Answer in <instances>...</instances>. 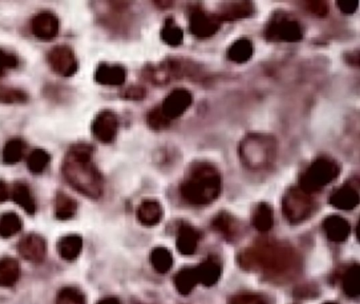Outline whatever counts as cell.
Instances as JSON below:
<instances>
[{"label":"cell","instance_id":"obj_1","mask_svg":"<svg viewBox=\"0 0 360 304\" xmlns=\"http://www.w3.org/2000/svg\"><path fill=\"white\" fill-rule=\"evenodd\" d=\"M239 263L245 271H261L275 279H288L299 271L300 258L288 244L261 241L241 253Z\"/></svg>","mask_w":360,"mask_h":304},{"label":"cell","instance_id":"obj_2","mask_svg":"<svg viewBox=\"0 0 360 304\" xmlns=\"http://www.w3.org/2000/svg\"><path fill=\"white\" fill-rule=\"evenodd\" d=\"M61 173L75 191L90 199H100L104 193V179L93 162V147L87 143L73 145L63 159Z\"/></svg>","mask_w":360,"mask_h":304},{"label":"cell","instance_id":"obj_3","mask_svg":"<svg viewBox=\"0 0 360 304\" xmlns=\"http://www.w3.org/2000/svg\"><path fill=\"white\" fill-rule=\"evenodd\" d=\"M222 191V177L216 166L196 162L188 169L180 186L182 198L192 205H208L218 199Z\"/></svg>","mask_w":360,"mask_h":304},{"label":"cell","instance_id":"obj_4","mask_svg":"<svg viewBox=\"0 0 360 304\" xmlns=\"http://www.w3.org/2000/svg\"><path fill=\"white\" fill-rule=\"evenodd\" d=\"M277 154V140L271 134H251L239 145L241 163L249 170L269 169L275 163Z\"/></svg>","mask_w":360,"mask_h":304},{"label":"cell","instance_id":"obj_5","mask_svg":"<svg viewBox=\"0 0 360 304\" xmlns=\"http://www.w3.org/2000/svg\"><path fill=\"white\" fill-rule=\"evenodd\" d=\"M341 173L338 164L332 159L319 158L302 173L299 187L308 193H317L336 179Z\"/></svg>","mask_w":360,"mask_h":304},{"label":"cell","instance_id":"obj_6","mask_svg":"<svg viewBox=\"0 0 360 304\" xmlns=\"http://www.w3.org/2000/svg\"><path fill=\"white\" fill-rule=\"evenodd\" d=\"M315 202L310 193L300 187H292L282 200L284 217L292 224H299L311 217L314 211Z\"/></svg>","mask_w":360,"mask_h":304},{"label":"cell","instance_id":"obj_7","mask_svg":"<svg viewBox=\"0 0 360 304\" xmlns=\"http://www.w3.org/2000/svg\"><path fill=\"white\" fill-rule=\"evenodd\" d=\"M47 61L51 69L61 77H72L79 69V63L72 49L63 45L51 49L47 55Z\"/></svg>","mask_w":360,"mask_h":304},{"label":"cell","instance_id":"obj_8","mask_svg":"<svg viewBox=\"0 0 360 304\" xmlns=\"http://www.w3.org/2000/svg\"><path fill=\"white\" fill-rule=\"evenodd\" d=\"M267 38L286 42H299L304 38L299 22L288 17H276L267 26Z\"/></svg>","mask_w":360,"mask_h":304},{"label":"cell","instance_id":"obj_9","mask_svg":"<svg viewBox=\"0 0 360 304\" xmlns=\"http://www.w3.org/2000/svg\"><path fill=\"white\" fill-rule=\"evenodd\" d=\"M221 22L218 14L208 13L203 10H194L190 16L189 29L194 36L208 38L220 30Z\"/></svg>","mask_w":360,"mask_h":304},{"label":"cell","instance_id":"obj_10","mask_svg":"<svg viewBox=\"0 0 360 304\" xmlns=\"http://www.w3.org/2000/svg\"><path fill=\"white\" fill-rule=\"evenodd\" d=\"M191 104V93L183 88H178L167 95L159 107L164 115L171 120L183 115Z\"/></svg>","mask_w":360,"mask_h":304},{"label":"cell","instance_id":"obj_11","mask_svg":"<svg viewBox=\"0 0 360 304\" xmlns=\"http://www.w3.org/2000/svg\"><path fill=\"white\" fill-rule=\"evenodd\" d=\"M118 130V118L111 110H103L97 113L92 123V134L100 142L111 143Z\"/></svg>","mask_w":360,"mask_h":304},{"label":"cell","instance_id":"obj_12","mask_svg":"<svg viewBox=\"0 0 360 304\" xmlns=\"http://www.w3.org/2000/svg\"><path fill=\"white\" fill-rule=\"evenodd\" d=\"M59 26L58 17L50 11L40 12L31 20L32 33L42 40H51L56 38Z\"/></svg>","mask_w":360,"mask_h":304},{"label":"cell","instance_id":"obj_13","mask_svg":"<svg viewBox=\"0 0 360 304\" xmlns=\"http://www.w3.org/2000/svg\"><path fill=\"white\" fill-rule=\"evenodd\" d=\"M18 252L24 260L40 263L47 255L46 240L38 234H29L18 243Z\"/></svg>","mask_w":360,"mask_h":304},{"label":"cell","instance_id":"obj_14","mask_svg":"<svg viewBox=\"0 0 360 304\" xmlns=\"http://www.w3.org/2000/svg\"><path fill=\"white\" fill-rule=\"evenodd\" d=\"M323 230L329 240L343 243L351 234V226L347 220L341 216H330L323 221Z\"/></svg>","mask_w":360,"mask_h":304},{"label":"cell","instance_id":"obj_15","mask_svg":"<svg viewBox=\"0 0 360 304\" xmlns=\"http://www.w3.org/2000/svg\"><path fill=\"white\" fill-rule=\"evenodd\" d=\"M96 83L104 86H120L126 81V70L120 65L101 64L96 69Z\"/></svg>","mask_w":360,"mask_h":304},{"label":"cell","instance_id":"obj_16","mask_svg":"<svg viewBox=\"0 0 360 304\" xmlns=\"http://www.w3.org/2000/svg\"><path fill=\"white\" fill-rule=\"evenodd\" d=\"M200 234L189 224L183 223L179 227L177 238L178 250L184 256H190L196 253L199 243Z\"/></svg>","mask_w":360,"mask_h":304},{"label":"cell","instance_id":"obj_17","mask_svg":"<svg viewBox=\"0 0 360 304\" xmlns=\"http://www.w3.org/2000/svg\"><path fill=\"white\" fill-rule=\"evenodd\" d=\"M330 203L337 209L352 210L359 204V193L353 186L345 185L331 195Z\"/></svg>","mask_w":360,"mask_h":304},{"label":"cell","instance_id":"obj_18","mask_svg":"<svg viewBox=\"0 0 360 304\" xmlns=\"http://www.w3.org/2000/svg\"><path fill=\"white\" fill-rule=\"evenodd\" d=\"M139 221L145 226H155L163 218V208L155 200H145L139 206L136 211Z\"/></svg>","mask_w":360,"mask_h":304},{"label":"cell","instance_id":"obj_19","mask_svg":"<svg viewBox=\"0 0 360 304\" xmlns=\"http://www.w3.org/2000/svg\"><path fill=\"white\" fill-rule=\"evenodd\" d=\"M253 12H255V7L253 3L242 1V3H225L218 16L222 22H233V20L251 17Z\"/></svg>","mask_w":360,"mask_h":304},{"label":"cell","instance_id":"obj_20","mask_svg":"<svg viewBox=\"0 0 360 304\" xmlns=\"http://www.w3.org/2000/svg\"><path fill=\"white\" fill-rule=\"evenodd\" d=\"M198 282L204 287H210L218 282L221 277V266L216 260L208 259L194 267Z\"/></svg>","mask_w":360,"mask_h":304},{"label":"cell","instance_id":"obj_21","mask_svg":"<svg viewBox=\"0 0 360 304\" xmlns=\"http://www.w3.org/2000/svg\"><path fill=\"white\" fill-rule=\"evenodd\" d=\"M20 277V265L16 259L11 257L0 260V287H13Z\"/></svg>","mask_w":360,"mask_h":304},{"label":"cell","instance_id":"obj_22","mask_svg":"<svg viewBox=\"0 0 360 304\" xmlns=\"http://www.w3.org/2000/svg\"><path fill=\"white\" fill-rule=\"evenodd\" d=\"M83 250V239L79 234H68L58 243V253L65 261H75Z\"/></svg>","mask_w":360,"mask_h":304},{"label":"cell","instance_id":"obj_23","mask_svg":"<svg viewBox=\"0 0 360 304\" xmlns=\"http://www.w3.org/2000/svg\"><path fill=\"white\" fill-rule=\"evenodd\" d=\"M12 198L17 205H19L24 211L28 212L29 215H33L36 211V200L31 193L28 185L22 182L15 183L12 189Z\"/></svg>","mask_w":360,"mask_h":304},{"label":"cell","instance_id":"obj_24","mask_svg":"<svg viewBox=\"0 0 360 304\" xmlns=\"http://www.w3.org/2000/svg\"><path fill=\"white\" fill-rule=\"evenodd\" d=\"M253 47L251 40L241 38V40L233 42L232 46L229 47L227 50V57L232 62L243 64V63L249 62L253 56Z\"/></svg>","mask_w":360,"mask_h":304},{"label":"cell","instance_id":"obj_25","mask_svg":"<svg viewBox=\"0 0 360 304\" xmlns=\"http://www.w3.org/2000/svg\"><path fill=\"white\" fill-rule=\"evenodd\" d=\"M253 224L258 232H269L274 226L273 208L267 203L258 204L253 212Z\"/></svg>","mask_w":360,"mask_h":304},{"label":"cell","instance_id":"obj_26","mask_svg":"<svg viewBox=\"0 0 360 304\" xmlns=\"http://www.w3.org/2000/svg\"><path fill=\"white\" fill-rule=\"evenodd\" d=\"M77 211V202L67 193H58L55 198V216L59 220H69Z\"/></svg>","mask_w":360,"mask_h":304},{"label":"cell","instance_id":"obj_27","mask_svg":"<svg viewBox=\"0 0 360 304\" xmlns=\"http://www.w3.org/2000/svg\"><path fill=\"white\" fill-rule=\"evenodd\" d=\"M343 289L350 298H357L360 295V266L355 264L345 271L343 279Z\"/></svg>","mask_w":360,"mask_h":304},{"label":"cell","instance_id":"obj_28","mask_svg":"<svg viewBox=\"0 0 360 304\" xmlns=\"http://www.w3.org/2000/svg\"><path fill=\"white\" fill-rule=\"evenodd\" d=\"M198 283L194 269H181L175 277V289L183 296L189 295Z\"/></svg>","mask_w":360,"mask_h":304},{"label":"cell","instance_id":"obj_29","mask_svg":"<svg viewBox=\"0 0 360 304\" xmlns=\"http://www.w3.org/2000/svg\"><path fill=\"white\" fill-rule=\"evenodd\" d=\"M26 143L22 138H12L3 147V161L5 164L14 165L24 158Z\"/></svg>","mask_w":360,"mask_h":304},{"label":"cell","instance_id":"obj_30","mask_svg":"<svg viewBox=\"0 0 360 304\" xmlns=\"http://www.w3.org/2000/svg\"><path fill=\"white\" fill-rule=\"evenodd\" d=\"M22 222L15 212H6L0 217V237L11 238L22 230Z\"/></svg>","mask_w":360,"mask_h":304},{"label":"cell","instance_id":"obj_31","mask_svg":"<svg viewBox=\"0 0 360 304\" xmlns=\"http://www.w3.org/2000/svg\"><path fill=\"white\" fill-rule=\"evenodd\" d=\"M212 226L226 239H234L238 234L236 220L227 212H221L220 215L217 216L212 222Z\"/></svg>","mask_w":360,"mask_h":304},{"label":"cell","instance_id":"obj_32","mask_svg":"<svg viewBox=\"0 0 360 304\" xmlns=\"http://www.w3.org/2000/svg\"><path fill=\"white\" fill-rule=\"evenodd\" d=\"M150 260L153 269L159 273H169L173 265V255L165 248H155L151 253Z\"/></svg>","mask_w":360,"mask_h":304},{"label":"cell","instance_id":"obj_33","mask_svg":"<svg viewBox=\"0 0 360 304\" xmlns=\"http://www.w3.org/2000/svg\"><path fill=\"white\" fill-rule=\"evenodd\" d=\"M51 161L50 154L44 149H36L29 154L26 159V165L29 170L34 175H40L44 173Z\"/></svg>","mask_w":360,"mask_h":304},{"label":"cell","instance_id":"obj_34","mask_svg":"<svg viewBox=\"0 0 360 304\" xmlns=\"http://www.w3.org/2000/svg\"><path fill=\"white\" fill-rule=\"evenodd\" d=\"M161 38L169 46L177 47L183 42V31L173 18H169L162 29Z\"/></svg>","mask_w":360,"mask_h":304},{"label":"cell","instance_id":"obj_35","mask_svg":"<svg viewBox=\"0 0 360 304\" xmlns=\"http://www.w3.org/2000/svg\"><path fill=\"white\" fill-rule=\"evenodd\" d=\"M56 304H86V297L79 289L63 287L57 294Z\"/></svg>","mask_w":360,"mask_h":304},{"label":"cell","instance_id":"obj_36","mask_svg":"<svg viewBox=\"0 0 360 304\" xmlns=\"http://www.w3.org/2000/svg\"><path fill=\"white\" fill-rule=\"evenodd\" d=\"M147 124L151 129L161 131V130L166 129L169 127L171 120L164 115L161 107H157L151 110L147 115Z\"/></svg>","mask_w":360,"mask_h":304},{"label":"cell","instance_id":"obj_37","mask_svg":"<svg viewBox=\"0 0 360 304\" xmlns=\"http://www.w3.org/2000/svg\"><path fill=\"white\" fill-rule=\"evenodd\" d=\"M28 101L26 93L15 88H0V103L19 104Z\"/></svg>","mask_w":360,"mask_h":304},{"label":"cell","instance_id":"obj_38","mask_svg":"<svg viewBox=\"0 0 360 304\" xmlns=\"http://www.w3.org/2000/svg\"><path fill=\"white\" fill-rule=\"evenodd\" d=\"M228 304H269V302L259 294L241 293L235 295Z\"/></svg>","mask_w":360,"mask_h":304},{"label":"cell","instance_id":"obj_39","mask_svg":"<svg viewBox=\"0 0 360 304\" xmlns=\"http://www.w3.org/2000/svg\"><path fill=\"white\" fill-rule=\"evenodd\" d=\"M18 65V59L15 55L0 49V77L7 73L8 70L16 68Z\"/></svg>","mask_w":360,"mask_h":304},{"label":"cell","instance_id":"obj_40","mask_svg":"<svg viewBox=\"0 0 360 304\" xmlns=\"http://www.w3.org/2000/svg\"><path fill=\"white\" fill-rule=\"evenodd\" d=\"M306 9L312 12L314 15L319 16V17H324L329 13V3L325 1H308L306 3Z\"/></svg>","mask_w":360,"mask_h":304},{"label":"cell","instance_id":"obj_41","mask_svg":"<svg viewBox=\"0 0 360 304\" xmlns=\"http://www.w3.org/2000/svg\"><path fill=\"white\" fill-rule=\"evenodd\" d=\"M145 90L141 87H136V86H134V87H129L125 90L124 93H123V97L126 99H131V101H140V99H144Z\"/></svg>","mask_w":360,"mask_h":304},{"label":"cell","instance_id":"obj_42","mask_svg":"<svg viewBox=\"0 0 360 304\" xmlns=\"http://www.w3.org/2000/svg\"><path fill=\"white\" fill-rule=\"evenodd\" d=\"M337 6H338L339 10H341L343 13L347 14V15H351V14H354L356 11H357L359 3H358V1L343 0V1H338V3H337Z\"/></svg>","mask_w":360,"mask_h":304},{"label":"cell","instance_id":"obj_43","mask_svg":"<svg viewBox=\"0 0 360 304\" xmlns=\"http://www.w3.org/2000/svg\"><path fill=\"white\" fill-rule=\"evenodd\" d=\"M10 197V191L8 185L6 184V182L0 179V203L7 201Z\"/></svg>","mask_w":360,"mask_h":304},{"label":"cell","instance_id":"obj_44","mask_svg":"<svg viewBox=\"0 0 360 304\" xmlns=\"http://www.w3.org/2000/svg\"><path fill=\"white\" fill-rule=\"evenodd\" d=\"M96 304H120V300L114 297H106L100 300Z\"/></svg>","mask_w":360,"mask_h":304},{"label":"cell","instance_id":"obj_45","mask_svg":"<svg viewBox=\"0 0 360 304\" xmlns=\"http://www.w3.org/2000/svg\"><path fill=\"white\" fill-rule=\"evenodd\" d=\"M324 304H336V303H333V302H327V303H324Z\"/></svg>","mask_w":360,"mask_h":304}]
</instances>
